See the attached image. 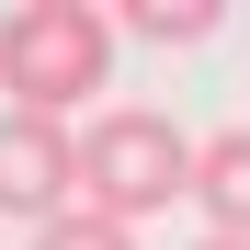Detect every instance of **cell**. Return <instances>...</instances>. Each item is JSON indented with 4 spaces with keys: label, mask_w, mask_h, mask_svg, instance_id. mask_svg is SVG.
Instances as JSON below:
<instances>
[{
    "label": "cell",
    "mask_w": 250,
    "mask_h": 250,
    "mask_svg": "<svg viewBox=\"0 0 250 250\" xmlns=\"http://www.w3.org/2000/svg\"><path fill=\"white\" fill-rule=\"evenodd\" d=\"M0 91L12 114H91V91H114V12L91 0H12L0 12Z\"/></svg>",
    "instance_id": "obj_1"
},
{
    "label": "cell",
    "mask_w": 250,
    "mask_h": 250,
    "mask_svg": "<svg viewBox=\"0 0 250 250\" xmlns=\"http://www.w3.org/2000/svg\"><path fill=\"white\" fill-rule=\"evenodd\" d=\"M193 148L159 103H103L91 125H80V205L114 228H148L159 205H193Z\"/></svg>",
    "instance_id": "obj_2"
},
{
    "label": "cell",
    "mask_w": 250,
    "mask_h": 250,
    "mask_svg": "<svg viewBox=\"0 0 250 250\" xmlns=\"http://www.w3.org/2000/svg\"><path fill=\"white\" fill-rule=\"evenodd\" d=\"M68 205H80V125H46V114L0 103V216L46 228Z\"/></svg>",
    "instance_id": "obj_3"
},
{
    "label": "cell",
    "mask_w": 250,
    "mask_h": 250,
    "mask_svg": "<svg viewBox=\"0 0 250 250\" xmlns=\"http://www.w3.org/2000/svg\"><path fill=\"white\" fill-rule=\"evenodd\" d=\"M193 205H205V239H250V125H216L193 148Z\"/></svg>",
    "instance_id": "obj_4"
},
{
    "label": "cell",
    "mask_w": 250,
    "mask_h": 250,
    "mask_svg": "<svg viewBox=\"0 0 250 250\" xmlns=\"http://www.w3.org/2000/svg\"><path fill=\"white\" fill-rule=\"evenodd\" d=\"M216 23H228L216 0H125L114 12V34H137V46H205Z\"/></svg>",
    "instance_id": "obj_5"
},
{
    "label": "cell",
    "mask_w": 250,
    "mask_h": 250,
    "mask_svg": "<svg viewBox=\"0 0 250 250\" xmlns=\"http://www.w3.org/2000/svg\"><path fill=\"white\" fill-rule=\"evenodd\" d=\"M34 250H137V228H114V216H91V205H68V216L34 228Z\"/></svg>",
    "instance_id": "obj_6"
},
{
    "label": "cell",
    "mask_w": 250,
    "mask_h": 250,
    "mask_svg": "<svg viewBox=\"0 0 250 250\" xmlns=\"http://www.w3.org/2000/svg\"><path fill=\"white\" fill-rule=\"evenodd\" d=\"M193 250H250V239H193Z\"/></svg>",
    "instance_id": "obj_7"
}]
</instances>
